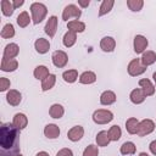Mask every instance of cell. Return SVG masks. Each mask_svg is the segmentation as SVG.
I'll list each match as a JSON object with an SVG mask.
<instances>
[{"instance_id":"6da1fadb","label":"cell","mask_w":156,"mask_h":156,"mask_svg":"<svg viewBox=\"0 0 156 156\" xmlns=\"http://www.w3.org/2000/svg\"><path fill=\"white\" fill-rule=\"evenodd\" d=\"M20 152V129L13 123H2L0 127V156H15Z\"/></svg>"},{"instance_id":"7a4b0ae2","label":"cell","mask_w":156,"mask_h":156,"mask_svg":"<svg viewBox=\"0 0 156 156\" xmlns=\"http://www.w3.org/2000/svg\"><path fill=\"white\" fill-rule=\"evenodd\" d=\"M30 12H32V20L34 24H39L46 16L48 9L41 2H33L30 5Z\"/></svg>"},{"instance_id":"3957f363","label":"cell","mask_w":156,"mask_h":156,"mask_svg":"<svg viewBox=\"0 0 156 156\" xmlns=\"http://www.w3.org/2000/svg\"><path fill=\"white\" fill-rule=\"evenodd\" d=\"M113 119V113L108 110L99 108L93 113V121L96 124H106Z\"/></svg>"},{"instance_id":"277c9868","label":"cell","mask_w":156,"mask_h":156,"mask_svg":"<svg viewBox=\"0 0 156 156\" xmlns=\"http://www.w3.org/2000/svg\"><path fill=\"white\" fill-rule=\"evenodd\" d=\"M80 15H82V11H80V9L77 6V5H74V4H69V5H67L65 9H63V12H62V20L63 21H68V20H71V18H79L80 17Z\"/></svg>"},{"instance_id":"5b68a950","label":"cell","mask_w":156,"mask_h":156,"mask_svg":"<svg viewBox=\"0 0 156 156\" xmlns=\"http://www.w3.org/2000/svg\"><path fill=\"white\" fill-rule=\"evenodd\" d=\"M145 71H146V67L141 63L140 58H134V60H132V61L129 62V65H128V73H129V76H132V77L140 76V74H143Z\"/></svg>"},{"instance_id":"8992f818","label":"cell","mask_w":156,"mask_h":156,"mask_svg":"<svg viewBox=\"0 0 156 156\" xmlns=\"http://www.w3.org/2000/svg\"><path fill=\"white\" fill-rule=\"evenodd\" d=\"M154 129H155V123H154V121H151V119H149V118H145V119H143V121L139 122L136 134H138L139 136H145V135L152 133Z\"/></svg>"},{"instance_id":"52a82bcc","label":"cell","mask_w":156,"mask_h":156,"mask_svg":"<svg viewBox=\"0 0 156 156\" xmlns=\"http://www.w3.org/2000/svg\"><path fill=\"white\" fill-rule=\"evenodd\" d=\"M51 58H52V63H54L57 68L65 67V66L67 65V62H68V56H67V54H66L65 51H62V50H56V51H54Z\"/></svg>"},{"instance_id":"ba28073f","label":"cell","mask_w":156,"mask_h":156,"mask_svg":"<svg viewBox=\"0 0 156 156\" xmlns=\"http://www.w3.org/2000/svg\"><path fill=\"white\" fill-rule=\"evenodd\" d=\"M147 39L144 35H135L134 37V51L136 54H143L145 51V49L147 48Z\"/></svg>"},{"instance_id":"9c48e42d","label":"cell","mask_w":156,"mask_h":156,"mask_svg":"<svg viewBox=\"0 0 156 156\" xmlns=\"http://www.w3.org/2000/svg\"><path fill=\"white\" fill-rule=\"evenodd\" d=\"M83 135H84V128L82 126H74L67 133V138L71 141H78L83 138Z\"/></svg>"},{"instance_id":"30bf717a","label":"cell","mask_w":156,"mask_h":156,"mask_svg":"<svg viewBox=\"0 0 156 156\" xmlns=\"http://www.w3.org/2000/svg\"><path fill=\"white\" fill-rule=\"evenodd\" d=\"M44 29H45V33H46L50 38H52V37L56 34V30H57V17H56V16L49 17V20H48V22H46Z\"/></svg>"},{"instance_id":"8fae6325","label":"cell","mask_w":156,"mask_h":156,"mask_svg":"<svg viewBox=\"0 0 156 156\" xmlns=\"http://www.w3.org/2000/svg\"><path fill=\"white\" fill-rule=\"evenodd\" d=\"M6 100H7V102H9L11 106H17V105H20V102H21V100H22V95H21V93H20L18 90H16V89H10V90L7 91Z\"/></svg>"},{"instance_id":"7c38bea8","label":"cell","mask_w":156,"mask_h":156,"mask_svg":"<svg viewBox=\"0 0 156 156\" xmlns=\"http://www.w3.org/2000/svg\"><path fill=\"white\" fill-rule=\"evenodd\" d=\"M100 48L105 52H112L116 48V40L112 37H104L100 41Z\"/></svg>"},{"instance_id":"4fadbf2b","label":"cell","mask_w":156,"mask_h":156,"mask_svg":"<svg viewBox=\"0 0 156 156\" xmlns=\"http://www.w3.org/2000/svg\"><path fill=\"white\" fill-rule=\"evenodd\" d=\"M18 67V61L15 58H4L1 60V71L4 72H13Z\"/></svg>"},{"instance_id":"5bb4252c","label":"cell","mask_w":156,"mask_h":156,"mask_svg":"<svg viewBox=\"0 0 156 156\" xmlns=\"http://www.w3.org/2000/svg\"><path fill=\"white\" fill-rule=\"evenodd\" d=\"M139 85L141 87V90H143L145 96H151V95L155 94V85L151 83L150 79H146V78L140 79L139 80Z\"/></svg>"},{"instance_id":"9a60e30c","label":"cell","mask_w":156,"mask_h":156,"mask_svg":"<svg viewBox=\"0 0 156 156\" xmlns=\"http://www.w3.org/2000/svg\"><path fill=\"white\" fill-rule=\"evenodd\" d=\"M20 52V48L15 43H10L4 49V58H15Z\"/></svg>"},{"instance_id":"2e32d148","label":"cell","mask_w":156,"mask_h":156,"mask_svg":"<svg viewBox=\"0 0 156 156\" xmlns=\"http://www.w3.org/2000/svg\"><path fill=\"white\" fill-rule=\"evenodd\" d=\"M44 134H45V136H46L48 139H56V138H58V135H60V128H58L56 124L50 123V124L45 126V128H44Z\"/></svg>"},{"instance_id":"e0dca14e","label":"cell","mask_w":156,"mask_h":156,"mask_svg":"<svg viewBox=\"0 0 156 156\" xmlns=\"http://www.w3.org/2000/svg\"><path fill=\"white\" fill-rule=\"evenodd\" d=\"M13 126L17 128V129H20V130H22V129H24L26 127H27V124H28V118H27V116L24 115V113H16L15 115V117H13Z\"/></svg>"},{"instance_id":"ac0fdd59","label":"cell","mask_w":156,"mask_h":156,"mask_svg":"<svg viewBox=\"0 0 156 156\" xmlns=\"http://www.w3.org/2000/svg\"><path fill=\"white\" fill-rule=\"evenodd\" d=\"M34 48L39 54H46L49 51V49H50V43L44 38H39V39L35 40Z\"/></svg>"},{"instance_id":"d6986e66","label":"cell","mask_w":156,"mask_h":156,"mask_svg":"<svg viewBox=\"0 0 156 156\" xmlns=\"http://www.w3.org/2000/svg\"><path fill=\"white\" fill-rule=\"evenodd\" d=\"M116 101V94L111 90H105L101 95H100V102L101 105H112Z\"/></svg>"},{"instance_id":"ffe728a7","label":"cell","mask_w":156,"mask_h":156,"mask_svg":"<svg viewBox=\"0 0 156 156\" xmlns=\"http://www.w3.org/2000/svg\"><path fill=\"white\" fill-rule=\"evenodd\" d=\"M140 61H141V63H143L145 67H147V66H150V65H152V63L156 62V54H155L154 51H151V50L144 51V52H143V56H141V58H140Z\"/></svg>"},{"instance_id":"44dd1931","label":"cell","mask_w":156,"mask_h":156,"mask_svg":"<svg viewBox=\"0 0 156 156\" xmlns=\"http://www.w3.org/2000/svg\"><path fill=\"white\" fill-rule=\"evenodd\" d=\"M145 98H146V96L144 95V93H143L141 89H133L132 93H130V95H129L130 101H132L133 104H135V105H139V104L144 102Z\"/></svg>"},{"instance_id":"7402d4cb","label":"cell","mask_w":156,"mask_h":156,"mask_svg":"<svg viewBox=\"0 0 156 156\" xmlns=\"http://www.w3.org/2000/svg\"><path fill=\"white\" fill-rule=\"evenodd\" d=\"M67 27H68V30H72V32H76V33H82V32L85 30V23L80 22L78 20L69 21L67 23Z\"/></svg>"},{"instance_id":"603a6c76","label":"cell","mask_w":156,"mask_h":156,"mask_svg":"<svg viewBox=\"0 0 156 156\" xmlns=\"http://www.w3.org/2000/svg\"><path fill=\"white\" fill-rule=\"evenodd\" d=\"M62 41H63V45H65L66 48L73 46V45L76 44V41H77V33H76V32H72V30H68V32L63 35Z\"/></svg>"},{"instance_id":"cb8c5ba5","label":"cell","mask_w":156,"mask_h":156,"mask_svg":"<svg viewBox=\"0 0 156 156\" xmlns=\"http://www.w3.org/2000/svg\"><path fill=\"white\" fill-rule=\"evenodd\" d=\"M96 80V74L91 71H85L79 76V82L82 84H91Z\"/></svg>"},{"instance_id":"d4e9b609","label":"cell","mask_w":156,"mask_h":156,"mask_svg":"<svg viewBox=\"0 0 156 156\" xmlns=\"http://www.w3.org/2000/svg\"><path fill=\"white\" fill-rule=\"evenodd\" d=\"M110 141H111V139L108 136V132L101 130V132L98 133V135H96V144H98V146H107L110 144Z\"/></svg>"},{"instance_id":"484cf974","label":"cell","mask_w":156,"mask_h":156,"mask_svg":"<svg viewBox=\"0 0 156 156\" xmlns=\"http://www.w3.org/2000/svg\"><path fill=\"white\" fill-rule=\"evenodd\" d=\"M33 74H34V77H35L37 79L43 80V79H45L50 73H49V69H48V67H46V66L39 65V66H37V67L34 68Z\"/></svg>"},{"instance_id":"4316f807","label":"cell","mask_w":156,"mask_h":156,"mask_svg":"<svg viewBox=\"0 0 156 156\" xmlns=\"http://www.w3.org/2000/svg\"><path fill=\"white\" fill-rule=\"evenodd\" d=\"M56 83V76L55 74H49L45 79L41 80V90L43 91H46V90H50Z\"/></svg>"},{"instance_id":"83f0119b","label":"cell","mask_w":156,"mask_h":156,"mask_svg":"<svg viewBox=\"0 0 156 156\" xmlns=\"http://www.w3.org/2000/svg\"><path fill=\"white\" fill-rule=\"evenodd\" d=\"M63 113H65V108H63V106L60 105V104H54V105L50 107V110H49V115H50L52 118H61V117L63 116Z\"/></svg>"},{"instance_id":"f1b7e54d","label":"cell","mask_w":156,"mask_h":156,"mask_svg":"<svg viewBox=\"0 0 156 156\" xmlns=\"http://www.w3.org/2000/svg\"><path fill=\"white\" fill-rule=\"evenodd\" d=\"M138 126H139V121L135 117H130L127 119L126 122V129L129 134H136L138 132Z\"/></svg>"},{"instance_id":"f546056e","label":"cell","mask_w":156,"mask_h":156,"mask_svg":"<svg viewBox=\"0 0 156 156\" xmlns=\"http://www.w3.org/2000/svg\"><path fill=\"white\" fill-rule=\"evenodd\" d=\"M1 11L5 16H11L15 11L13 2L9 1V0H1Z\"/></svg>"},{"instance_id":"4dcf8cb0","label":"cell","mask_w":156,"mask_h":156,"mask_svg":"<svg viewBox=\"0 0 156 156\" xmlns=\"http://www.w3.org/2000/svg\"><path fill=\"white\" fill-rule=\"evenodd\" d=\"M62 78L66 83H74L78 78V72L77 69H68V71H65L62 73Z\"/></svg>"},{"instance_id":"1f68e13d","label":"cell","mask_w":156,"mask_h":156,"mask_svg":"<svg viewBox=\"0 0 156 156\" xmlns=\"http://www.w3.org/2000/svg\"><path fill=\"white\" fill-rule=\"evenodd\" d=\"M115 5V1L113 0H104L101 2V6H100V10H99V16H104L106 13H108L112 7Z\"/></svg>"},{"instance_id":"d6a6232c","label":"cell","mask_w":156,"mask_h":156,"mask_svg":"<svg viewBox=\"0 0 156 156\" xmlns=\"http://www.w3.org/2000/svg\"><path fill=\"white\" fill-rule=\"evenodd\" d=\"M30 22V18H29V15L27 11H22L18 16H17V24L21 27V28H26Z\"/></svg>"},{"instance_id":"836d02e7","label":"cell","mask_w":156,"mask_h":156,"mask_svg":"<svg viewBox=\"0 0 156 156\" xmlns=\"http://www.w3.org/2000/svg\"><path fill=\"white\" fill-rule=\"evenodd\" d=\"M135 145L132 141H126L122 146H121V154L122 155H133L135 154Z\"/></svg>"},{"instance_id":"e575fe53","label":"cell","mask_w":156,"mask_h":156,"mask_svg":"<svg viewBox=\"0 0 156 156\" xmlns=\"http://www.w3.org/2000/svg\"><path fill=\"white\" fill-rule=\"evenodd\" d=\"M121 135H122V130H121V128L115 124L108 129V136H110V139L112 141H117L121 138Z\"/></svg>"},{"instance_id":"d590c367","label":"cell","mask_w":156,"mask_h":156,"mask_svg":"<svg viewBox=\"0 0 156 156\" xmlns=\"http://www.w3.org/2000/svg\"><path fill=\"white\" fill-rule=\"evenodd\" d=\"M15 35V28L11 23H7L4 26V28L1 29V37L5 39H10Z\"/></svg>"},{"instance_id":"8d00e7d4","label":"cell","mask_w":156,"mask_h":156,"mask_svg":"<svg viewBox=\"0 0 156 156\" xmlns=\"http://www.w3.org/2000/svg\"><path fill=\"white\" fill-rule=\"evenodd\" d=\"M143 5H144L143 0H127V6L129 7V10H132L134 12L140 11L143 9Z\"/></svg>"},{"instance_id":"74e56055","label":"cell","mask_w":156,"mask_h":156,"mask_svg":"<svg viewBox=\"0 0 156 156\" xmlns=\"http://www.w3.org/2000/svg\"><path fill=\"white\" fill-rule=\"evenodd\" d=\"M98 155H99V149L96 145L93 144L88 145L83 151V156H98Z\"/></svg>"},{"instance_id":"f35d334b","label":"cell","mask_w":156,"mask_h":156,"mask_svg":"<svg viewBox=\"0 0 156 156\" xmlns=\"http://www.w3.org/2000/svg\"><path fill=\"white\" fill-rule=\"evenodd\" d=\"M10 85H11V83H10V80L7 78H5V77H1L0 78V91L7 90L10 88Z\"/></svg>"},{"instance_id":"ab89813d","label":"cell","mask_w":156,"mask_h":156,"mask_svg":"<svg viewBox=\"0 0 156 156\" xmlns=\"http://www.w3.org/2000/svg\"><path fill=\"white\" fill-rule=\"evenodd\" d=\"M56 156H73V152H72L71 149L65 147V149H61V150L56 154Z\"/></svg>"},{"instance_id":"60d3db41","label":"cell","mask_w":156,"mask_h":156,"mask_svg":"<svg viewBox=\"0 0 156 156\" xmlns=\"http://www.w3.org/2000/svg\"><path fill=\"white\" fill-rule=\"evenodd\" d=\"M149 149H150V151L156 156V140H154V141H151V143H150Z\"/></svg>"},{"instance_id":"b9f144b4","label":"cell","mask_w":156,"mask_h":156,"mask_svg":"<svg viewBox=\"0 0 156 156\" xmlns=\"http://www.w3.org/2000/svg\"><path fill=\"white\" fill-rule=\"evenodd\" d=\"M89 4H90V1H89V0H87V1L78 0V5H79V6H82V7H88V6H89Z\"/></svg>"},{"instance_id":"7bdbcfd3","label":"cell","mask_w":156,"mask_h":156,"mask_svg":"<svg viewBox=\"0 0 156 156\" xmlns=\"http://www.w3.org/2000/svg\"><path fill=\"white\" fill-rule=\"evenodd\" d=\"M13 2V6H15V10L17 9V7H20V6H22L23 5V0H15V1H12Z\"/></svg>"},{"instance_id":"ee69618b","label":"cell","mask_w":156,"mask_h":156,"mask_svg":"<svg viewBox=\"0 0 156 156\" xmlns=\"http://www.w3.org/2000/svg\"><path fill=\"white\" fill-rule=\"evenodd\" d=\"M35 156H49V154L45 152V151H40V152H38Z\"/></svg>"},{"instance_id":"f6af8a7d","label":"cell","mask_w":156,"mask_h":156,"mask_svg":"<svg viewBox=\"0 0 156 156\" xmlns=\"http://www.w3.org/2000/svg\"><path fill=\"white\" fill-rule=\"evenodd\" d=\"M152 78H154V82H155V85H156V72H154V74H152Z\"/></svg>"},{"instance_id":"bcb514c9","label":"cell","mask_w":156,"mask_h":156,"mask_svg":"<svg viewBox=\"0 0 156 156\" xmlns=\"http://www.w3.org/2000/svg\"><path fill=\"white\" fill-rule=\"evenodd\" d=\"M139 156H149V155H147L146 152H140V154H139Z\"/></svg>"},{"instance_id":"7dc6e473","label":"cell","mask_w":156,"mask_h":156,"mask_svg":"<svg viewBox=\"0 0 156 156\" xmlns=\"http://www.w3.org/2000/svg\"><path fill=\"white\" fill-rule=\"evenodd\" d=\"M15 156H22V155H21V154H18V155H15Z\"/></svg>"}]
</instances>
